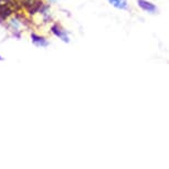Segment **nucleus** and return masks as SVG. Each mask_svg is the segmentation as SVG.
<instances>
[{
	"label": "nucleus",
	"mask_w": 169,
	"mask_h": 169,
	"mask_svg": "<svg viewBox=\"0 0 169 169\" xmlns=\"http://www.w3.org/2000/svg\"><path fill=\"white\" fill-rule=\"evenodd\" d=\"M138 5L139 7L142 8V9L146 10L147 12H150V13H154L156 11V7H155L153 3H150L149 1H146V0H138Z\"/></svg>",
	"instance_id": "f257e3e1"
},
{
	"label": "nucleus",
	"mask_w": 169,
	"mask_h": 169,
	"mask_svg": "<svg viewBox=\"0 0 169 169\" xmlns=\"http://www.w3.org/2000/svg\"><path fill=\"white\" fill-rule=\"evenodd\" d=\"M109 3L113 5L114 7L118 9H126L127 8V1L126 0H108Z\"/></svg>",
	"instance_id": "f03ea898"
}]
</instances>
